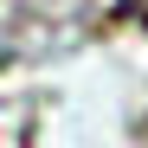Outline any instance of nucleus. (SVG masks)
Instances as JSON below:
<instances>
[{
  "label": "nucleus",
  "instance_id": "1",
  "mask_svg": "<svg viewBox=\"0 0 148 148\" xmlns=\"http://www.w3.org/2000/svg\"><path fill=\"white\" fill-rule=\"evenodd\" d=\"M122 19H142L148 26V0H122Z\"/></svg>",
  "mask_w": 148,
  "mask_h": 148
}]
</instances>
